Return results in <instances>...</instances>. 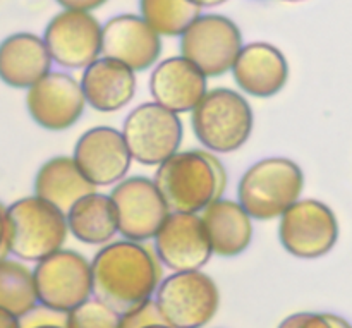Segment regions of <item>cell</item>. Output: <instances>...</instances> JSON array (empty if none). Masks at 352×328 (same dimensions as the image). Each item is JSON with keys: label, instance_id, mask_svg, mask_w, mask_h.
I'll return each mask as SVG.
<instances>
[{"label": "cell", "instance_id": "cell-12", "mask_svg": "<svg viewBox=\"0 0 352 328\" xmlns=\"http://www.w3.org/2000/svg\"><path fill=\"white\" fill-rule=\"evenodd\" d=\"M43 40L55 64L86 69L102 55L103 24L86 10L62 9L48 21Z\"/></svg>", "mask_w": 352, "mask_h": 328}, {"label": "cell", "instance_id": "cell-27", "mask_svg": "<svg viewBox=\"0 0 352 328\" xmlns=\"http://www.w3.org/2000/svg\"><path fill=\"white\" fill-rule=\"evenodd\" d=\"M158 323L165 322L162 318L160 311H158L155 299H150L146 305L140 306L134 311L120 316V328H144L150 325H158Z\"/></svg>", "mask_w": 352, "mask_h": 328}, {"label": "cell", "instance_id": "cell-31", "mask_svg": "<svg viewBox=\"0 0 352 328\" xmlns=\"http://www.w3.org/2000/svg\"><path fill=\"white\" fill-rule=\"evenodd\" d=\"M7 253L6 250V208L0 205V258Z\"/></svg>", "mask_w": 352, "mask_h": 328}, {"label": "cell", "instance_id": "cell-10", "mask_svg": "<svg viewBox=\"0 0 352 328\" xmlns=\"http://www.w3.org/2000/svg\"><path fill=\"white\" fill-rule=\"evenodd\" d=\"M278 220L282 248L299 260L325 256L339 241L337 215L327 203L318 199H299Z\"/></svg>", "mask_w": 352, "mask_h": 328}, {"label": "cell", "instance_id": "cell-20", "mask_svg": "<svg viewBox=\"0 0 352 328\" xmlns=\"http://www.w3.org/2000/svg\"><path fill=\"white\" fill-rule=\"evenodd\" d=\"M52 64L43 36L14 33L0 41V81L10 88L30 89L52 72Z\"/></svg>", "mask_w": 352, "mask_h": 328}, {"label": "cell", "instance_id": "cell-16", "mask_svg": "<svg viewBox=\"0 0 352 328\" xmlns=\"http://www.w3.org/2000/svg\"><path fill=\"white\" fill-rule=\"evenodd\" d=\"M162 36L138 14H119L103 24V57L113 58L134 72L155 67L162 55Z\"/></svg>", "mask_w": 352, "mask_h": 328}, {"label": "cell", "instance_id": "cell-5", "mask_svg": "<svg viewBox=\"0 0 352 328\" xmlns=\"http://www.w3.org/2000/svg\"><path fill=\"white\" fill-rule=\"evenodd\" d=\"M253 109L244 93L230 88L208 89L191 112V127L205 150L215 155L234 153L251 138Z\"/></svg>", "mask_w": 352, "mask_h": 328}, {"label": "cell", "instance_id": "cell-8", "mask_svg": "<svg viewBox=\"0 0 352 328\" xmlns=\"http://www.w3.org/2000/svg\"><path fill=\"white\" fill-rule=\"evenodd\" d=\"M243 47L239 26L222 14H199L179 36L181 55L206 78H219L229 72Z\"/></svg>", "mask_w": 352, "mask_h": 328}, {"label": "cell", "instance_id": "cell-22", "mask_svg": "<svg viewBox=\"0 0 352 328\" xmlns=\"http://www.w3.org/2000/svg\"><path fill=\"white\" fill-rule=\"evenodd\" d=\"M72 157L58 155L45 162L34 177V195L67 213L74 203L95 193Z\"/></svg>", "mask_w": 352, "mask_h": 328}, {"label": "cell", "instance_id": "cell-15", "mask_svg": "<svg viewBox=\"0 0 352 328\" xmlns=\"http://www.w3.org/2000/svg\"><path fill=\"white\" fill-rule=\"evenodd\" d=\"M72 158L95 188L116 186L127 177L133 157L122 131L109 126H96L76 141Z\"/></svg>", "mask_w": 352, "mask_h": 328}, {"label": "cell", "instance_id": "cell-28", "mask_svg": "<svg viewBox=\"0 0 352 328\" xmlns=\"http://www.w3.org/2000/svg\"><path fill=\"white\" fill-rule=\"evenodd\" d=\"M277 328H332L327 313H294L280 322Z\"/></svg>", "mask_w": 352, "mask_h": 328}, {"label": "cell", "instance_id": "cell-14", "mask_svg": "<svg viewBox=\"0 0 352 328\" xmlns=\"http://www.w3.org/2000/svg\"><path fill=\"white\" fill-rule=\"evenodd\" d=\"M153 241L158 260L172 272L201 270L213 256L199 213L170 212Z\"/></svg>", "mask_w": 352, "mask_h": 328}, {"label": "cell", "instance_id": "cell-33", "mask_svg": "<svg viewBox=\"0 0 352 328\" xmlns=\"http://www.w3.org/2000/svg\"><path fill=\"white\" fill-rule=\"evenodd\" d=\"M189 2H192L195 6H198L199 9H213V7H219L222 6V3H226L227 0H189Z\"/></svg>", "mask_w": 352, "mask_h": 328}, {"label": "cell", "instance_id": "cell-29", "mask_svg": "<svg viewBox=\"0 0 352 328\" xmlns=\"http://www.w3.org/2000/svg\"><path fill=\"white\" fill-rule=\"evenodd\" d=\"M55 2H57L62 9L86 10V12H93V10L105 6L109 0H55Z\"/></svg>", "mask_w": 352, "mask_h": 328}, {"label": "cell", "instance_id": "cell-19", "mask_svg": "<svg viewBox=\"0 0 352 328\" xmlns=\"http://www.w3.org/2000/svg\"><path fill=\"white\" fill-rule=\"evenodd\" d=\"M81 88L86 103L100 113L122 110L136 95V72L126 64L109 57L96 58L82 69Z\"/></svg>", "mask_w": 352, "mask_h": 328}, {"label": "cell", "instance_id": "cell-11", "mask_svg": "<svg viewBox=\"0 0 352 328\" xmlns=\"http://www.w3.org/2000/svg\"><path fill=\"white\" fill-rule=\"evenodd\" d=\"M110 198L116 205L119 234L124 239L138 243L155 239L170 215V208L155 181L144 175H133L117 182Z\"/></svg>", "mask_w": 352, "mask_h": 328}, {"label": "cell", "instance_id": "cell-26", "mask_svg": "<svg viewBox=\"0 0 352 328\" xmlns=\"http://www.w3.org/2000/svg\"><path fill=\"white\" fill-rule=\"evenodd\" d=\"M120 316L105 303L89 298L65 315V328H120Z\"/></svg>", "mask_w": 352, "mask_h": 328}, {"label": "cell", "instance_id": "cell-9", "mask_svg": "<svg viewBox=\"0 0 352 328\" xmlns=\"http://www.w3.org/2000/svg\"><path fill=\"white\" fill-rule=\"evenodd\" d=\"M122 134L134 162L158 167L179 151L184 127L179 113L148 102L131 110L122 124Z\"/></svg>", "mask_w": 352, "mask_h": 328}, {"label": "cell", "instance_id": "cell-30", "mask_svg": "<svg viewBox=\"0 0 352 328\" xmlns=\"http://www.w3.org/2000/svg\"><path fill=\"white\" fill-rule=\"evenodd\" d=\"M0 328H23V325H21V318L0 308Z\"/></svg>", "mask_w": 352, "mask_h": 328}, {"label": "cell", "instance_id": "cell-7", "mask_svg": "<svg viewBox=\"0 0 352 328\" xmlns=\"http://www.w3.org/2000/svg\"><path fill=\"white\" fill-rule=\"evenodd\" d=\"M40 306L67 315L93 298L91 261L74 250L55 251L33 270Z\"/></svg>", "mask_w": 352, "mask_h": 328}, {"label": "cell", "instance_id": "cell-2", "mask_svg": "<svg viewBox=\"0 0 352 328\" xmlns=\"http://www.w3.org/2000/svg\"><path fill=\"white\" fill-rule=\"evenodd\" d=\"M153 181L170 212L201 213L226 193L227 171L212 151H177L158 165Z\"/></svg>", "mask_w": 352, "mask_h": 328}, {"label": "cell", "instance_id": "cell-18", "mask_svg": "<svg viewBox=\"0 0 352 328\" xmlns=\"http://www.w3.org/2000/svg\"><path fill=\"white\" fill-rule=\"evenodd\" d=\"M153 102L175 113H189L208 93V78L182 55L164 58L150 76Z\"/></svg>", "mask_w": 352, "mask_h": 328}, {"label": "cell", "instance_id": "cell-23", "mask_svg": "<svg viewBox=\"0 0 352 328\" xmlns=\"http://www.w3.org/2000/svg\"><path fill=\"white\" fill-rule=\"evenodd\" d=\"M65 215L69 234L88 246H105L119 234L116 205L110 195L91 193L74 203Z\"/></svg>", "mask_w": 352, "mask_h": 328}, {"label": "cell", "instance_id": "cell-17", "mask_svg": "<svg viewBox=\"0 0 352 328\" xmlns=\"http://www.w3.org/2000/svg\"><path fill=\"white\" fill-rule=\"evenodd\" d=\"M230 72L241 93L253 98H272L287 85L289 62L274 45L253 41L241 48Z\"/></svg>", "mask_w": 352, "mask_h": 328}, {"label": "cell", "instance_id": "cell-36", "mask_svg": "<svg viewBox=\"0 0 352 328\" xmlns=\"http://www.w3.org/2000/svg\"><path fill=\"white\" fill-rule=\"evenodd\" d=\"M284 2H289V3H298V2H305V0H284Z\"/></svg>", "mask_w": 352, "mask_h": 328}, {"label": "cell", "instance_id": "cell-21", "mask_svg": "<svg viewBox=\"0 0 352 328\" xmlns=\"http://www.w3.org/2000/svg\"><path fill=\"white\" fill-rule=\"evenodd\" d=\"M213 254L234 258L250 248L253 241V219L239 201L220 198L201 213Z\"/></svg>", "mask_w": 352, "mask_h": 328}, {"label": "cell", "instance_id": "cell-34", "mask_svg": "<svg viewBox=\"0 0 352 328\" xmlns=\"http://www.w3.org/2000/svg\"><path fill=\"white\" fill-rule=\"evenodd\" d=\"M144 328H172V327H168L167 323H158V325H150V327H144Z\"/></svg>", "mask_w": 352, "mask_h": 328}, {"label": "cell", "instance_id": "cell-4", "mask_svg": "<svg viewBox=\"0 0 352 328\" xmlns=\"http://www.w3.org/2000/svg\"><path fill=\"white\" fill-rule=\"evenodd\" d=\"M305 174L294 160L270 157L251 165L237 184V201L253 220L280 219L301 199Z\"/></svg>", "mask_w": 352, "mask_h": 328}, {"label": "cell", "instance_id": "cell-6", "mask_svg": "<svg viewBox=\"0 0 352 328\" xmlns=\"http://www.w3.org/2000/svg\"><path fill=\"white\" fill-rule=\"evenodd\" d=\"M153 299L172 328H205L220 308L219 285L201 270L174 272L162 278Z\"/></svg>", "mask_w": 352, "mask_h": 328}, {"label": "cell", "instance_id": "cell-25", "mask_svg": "<svg viewBox=\"0 0 352 328\" xmlns=\"http://www.w3.org/2000/svg\"><path fill=\"white\" fill-rule=\"evenodd\" d=\"M199 14L203 10L189 0H140V16L162 38L181 36Z\"/></svg>", "mask_w": 352, "mask_h": 328}, {"label": "cell", "instance_id": "cell-24", "mask_svg": "<svg viewBox=\"0 0 352 328\" xmlns=\"http://www.w3.org/2000/svg\"><path fill=\"white\" fill-rule=\"evenodd\" d=\"M40 306L33 270L10 258H0V308L24 318Z\"/></svg>", "mask_w": 352, "mask_h": 328}, {"label": "cell", "instance_id": "cell-3", "mask_svg": "<svg viewBox=\"0 0 352 328\" xmlns=\"http://www.w3.org/2000/svg\"><path fill=\"white\" fill-rule=\"evenodd\" d=\"M67 215L40 196H26L6 208V250L21 261H41L67 241Z\"/></svg>", "mask_w": 352, "mask_h": 328}, {"label": "cell", "instance_id": "cell-35", "mask_svg": "<svg viewBox=\"0 0 352 328\" xmlns=\"http://www.w3.org/2000/svg\"><path fill=\"white\" fill-rule=\"evenodd\" d=\"M33 328H65V327H60V325H40V327H33Z\"/></svg>", "mask_w": 352, "mask_h": 328}, {"label": "cell", "instance_id": "cell-1", "mask_svg": "<svg viewBox=\"0 0 352 328\" xmlns=\"http://www.w3.org/2000/svg\"><path fill=\"white\" fill-rule=\"evenodd\" d=\"M162 267L155 250L129 239L112 241L91 260L93 298L119 315L134 311L155 298L162 282Z\"/></svg>", "mask_w": 352, "mask_h": 328}, {"label": "cell", "instance_id": "cell-32", "mask_svg": "<svg viewBox=\"0 0 352 328\" xmlns=\"http://www.w3.org/2000/svg\"><path fill=\"white\" fill-rule=\"evenodd\" d=\"M327 318H329L330 325L332 328H352V325L349 322H347L346 318H342V316L339 315H333V313H327Z\"/></svg>", "mask_w": 352, "mask_h": 328}, {"label": "cell", "instance_id": "cell-13", "mask_svg": "<svg viewBox=\"0 0 352 328\" xmlns=\"http://www.w3.org/2000/svg\"><path fill=\"white\" fill-rule=\"evenodd\" d=\"M86 105L81 83L67 72H48L26 91L28 113L47 131H65L78 124Z\"/></svg>", "mask_w": 352, "mask_h": 328}]
</instances>
